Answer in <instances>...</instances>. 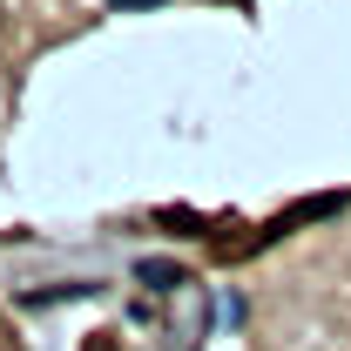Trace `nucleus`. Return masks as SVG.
<instances>
[{
    "instance_id": "1",
    "label": "nucleus",
    "mask_w": 351,
    "mask_h": 351,
    "mask_svg": "<svg viewBox=\"0 0 351 351\" xmlns=\"http://www.w3.org/2000/svg\"><path fill=\"white\" fill-rule=\"evenodd\" d=\"M115 7H162V0H115Z\"/></svg>"
}]
</instances>
